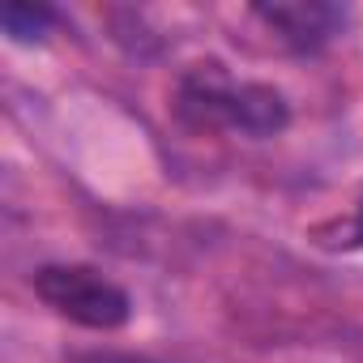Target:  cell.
<instances>
[{
  "instance_id": "7a4b0ae2",
  "label": "cell",
  "mask_w": 363,
  "mask_h": 363,
  "mask_svg": "<svg viewBox=\"0 0 363 363\" xmlns=\"http://www.w3.org/2000/svg\"><path fill=\"white\" fill-rule=\"evenodd\" d=\"M35 295L65 320L82 329H120L133 316V299L124 286L103 278L90 265H43L30 278Z\"/></svg>"
},
{
  "instance_id": "3957f363",
  "label": "cell",
  "mask_w": 363,
  "mask_h": 363,
  "mask_svg": "<svg viewBox=\"0 0 363 363\" xmlns=\"http://www.w3.org/2000/svg\"><path fill=\"white\" fill-rule=\"evenodd\" d=\"M257 18L295 52H316L337 35L346 9L325 5V0H274V5H257Z\"/></svg>"
},
{
  "instance_id": "6da1fadb",
  "label": "cell",
  "mask_w": 363,
  "mask_h": 363,
  "mask_svg": "<svg viewBox=\"0 0 363 363\" xmlns=\"http://www.w3.org/2000/svg\"><path fill=\"white\" fill-rule=\"evenodd\" d=\"M184 111L197 116L201 124H223L244 137H274L291 124V107L274 86L261 82H231L223 65H201L184 90Z\"/></svg>"
},
{
  "instance_id": "8992f818",
  "label": "cell",
  "mask_w": 363,
  "mask_h": 363,
  "mask_svg": "<svg viewBox=\"0 0 363 363\" xmlns=\"http://www.w3.org/2000/svg\"><path fill=\"white\" fill-rule=\"evenodd\" d=\"M350 244H363V206L354 210V227H350Z\"/></svg>"
},
{
  "instance_id": "277c9868",
  "label": "cell",
  "mask_w": 363,
  "mask_h": 363,
  "mask_svg": "<svg viewBox=\"0 0 363 363\" xmlns=\"http://www.w3.org/2000/svg\"><path fill=\"white\" fill-rule=\"evenodd\" d=\"M52 22H56V13H52L48 5H22V0H13V5L0 9V26H5V35L18 39V43L43 39V35L52 30Z\"/></svg>"
},
{
  "instance_id": "5b68a950",
  "label": "cell",
  "mask_w": 363,
  "mask_h": 363,
  "mask_svg": "<svg viewBox=\"0 0 363 363\" xmlns=\"http://www.w3.org/2000/svg\"><path fill=\"white\" fill-rule=\"evenodd\" d=\"M73 363H154V359H141V354H111V350H99V354H77Z\"/></svg>"
}]
</instances>
